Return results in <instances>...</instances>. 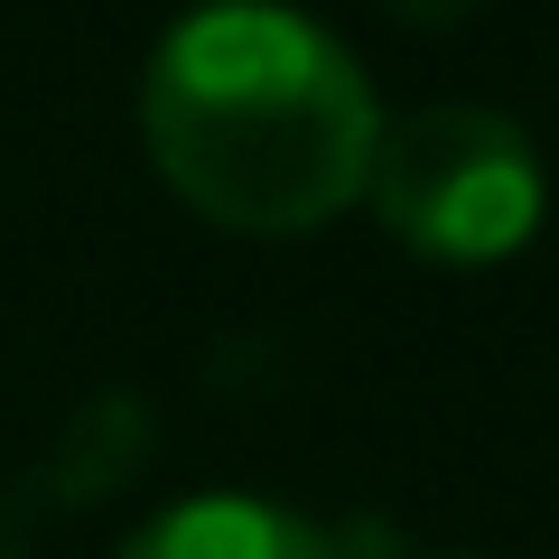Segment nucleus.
I'll use <instances>...</instances> for the list:
<instances>
[{
  "label": "nucleus",
  "instance_id": "obj_1",
  "mask_svg": "<svg viewBox=\"0 0 559 559\" xmlns=\"http://www.w3.org/2000/svg\"><path fill=\"white\" fill-rule=\"evenodd\" d=\"M382 103L336 28L280 0H205L140 66V150L224 234H318L364 205Z\"/></svg>",
  "mask_w": 559,
  "mask_h": 559
},
{
  "label": "nucleus",
  "instance_id": "obj_2",
  "mask_svg": "<svg viewBox=\"0 0 559 559\" xmlns=\"http://www.w3.org/2000/svg\"><path fill=\"white\" fill-rule=\"evenodd\" d=\"M364 205L429 271H495L540 234L550 168H540V140L495 103H419L382 121Z\"/></svg>",
  "mask_w": 559,
  "mask_h": 559
},
{
  "label": "nucleus",
  "instance_id": "obj_3",
  "mask_svg": "<svg viewBox=\"0 0 559 559\" xmlns=\"http://www.w3.org/2000/svg\"><path fill=\"white\" fill-rule=\"evenodd\" d=\"M112 559H355L336 522L271 495H187L150 513Z\"/></svg>",
  "mask_w": 559,
  "mask_h": 559
},
{
  "label": "nucleus",
  "instance_id": "obj_4",
  "mask_svg": "<svg viewBox=\"0 0 559 559\" xmlns=\"http://www.w3.org/2000/svg\"><path fill=\"white\" fill-rule=\"evenodd\" d=\"M429 559H476V550H429Z\"/></svg>",
  "mask_w": 559,
  "mask_h": 559
}]
</instances>
